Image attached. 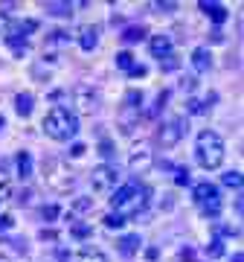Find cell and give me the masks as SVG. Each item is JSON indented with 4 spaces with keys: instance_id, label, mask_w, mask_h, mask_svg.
<instances>
[{
    "instance_id": "obj_15",
    "label": "cell",
    "mask_w": 244,
    "mask_h": 262,
    "mask_svg": "<svg viewBox=\"0 0 244 262\" xmlns=\"http://www.w3.org/2000/svg\"><path fill=\"white\" fill-rule=\"evenodd\" d=\"M140 245H142L140 233H131V236H125V239L119 242V253H122V256H134V253L140 251Z\"/></svg>"
},
{
    "instance_id": "obj_7",
    "label": "cell",
    "mask_w": 244,
    "mask_h": 262,
    "mask_svg": "<svg viewBox=\"0 0 244 262\" xmlns=\"http://www.w3.org/2000/svg\"><path fill=\"white\" fill-rule=\"evenodd\" d=\"M116 181H119V172H116V166H111V163H102V166H96L93 172H90V184H93L96 192H111V189L116 187Z\"/></svg>"
},
{
    "instance_id": "obj_5",
    "label": "cell",
    "mask_w": 244,
    "mask_h": 262,
    "mask_svg": "<svg viewBox=\"0 0 244 262\" xmlns=\"http://www.w3.org/2000/svg\"><path fill=\"white\" fill-rule=\"evenodd\" d=\"M70 99L79 114H93L99 108V94L93 91V84H76L70 91Z\"/></svg>"
},
{
    "instance_id": "obj_42",
    "label": "cell",
    "mask_w": 244,
    "mask_h": 262,
    "mask_svg": "<svg viewBox=\"0 0 244 262\" xmlns=\"http://www.w3.org/2000/svg\"><path fill=\"white\" fill-rule=\"evenodd\" d=\"M3 128H6V120H3V117H0V131H3Z\"/></svg>"
},
{
    "instance_id": "obj_12",
    "label": "cell",
    "mask_w": 244,
    "mask_h": 262,
    "mask_svg": "<svg viewBox=\"0 0 244 262\" xmlns=\"http://www.w3.org/2000/svg\"><path fill=\"white\" fill-rule=\"evenodd\" d=\"M192 67H195L198 73H207L209 67H212V53H209V47H195L192 50Z\"/></svg>"
},
{
    "instance_id": "obj_32",
    "label": "cell",
    "mask_w": 244,
    "mask_h": 262,
    "mask_svg": "<svg viewBox=\"0 0 244 262\" xmlns=\"http://www.w3.org/2000/svg\"><path fill=\"white\" fill-rule=\"evenodd\" d=\"M215 233L218 236H238V230L235 227H227V225H215Z\"/></svg>"
},
{
    "instance_id": "obj_24",
    "label": "cell",
    "mask_w": 244,
    "mask_h": 262,
    "mask_svg": "<svg viewBox=\"0 0 244 262\" xmlns=\"http://www.w3.org/2000/svg\"><path fill=\"white\" fill-rule=\"evenodd\" d=\"M87 210H93V198H76L73 201V213H87Z\"/></svg>"
},
{
    "instance_id": "obj_14",
    "label": "cell",
    "mask_w": 244,
    "mask_h": 262,
    "mask_svg": "<svg viewBox=\"0 0 244 262\" xmlns=\"http://www.w3.org/2000/svg\"><path fill=\"white\" fill-rule=\"evenodd\" d=\"M201 9L207 12L215 24H224V20L230 18V15H227V6H221V3H209V0H204V3H201Z\"/></svg>"
},
{
    "instance_id": "obj_26",
    "label": "cell",
    "mask_w": 244,
    "mask_h": 262,
    "mask_svg": "<svg viewBox=\"0 0 244 262\" xmlns=\"http://www.w3.org/2000/svg\"><path fill=\"white\" fill-rule=\"evenodd\" d=\"M175 184H178V187H189V184H192V175H189V169H175Z\"/></svg>"
},
{
    "instance_id": "obj_43",
    "label": "cell",
    "mask_w": 244,
    "mask_h": 262,
    "mask_svg": "<svg viewBox=\"0 0 244 262\" xmlns=\"http://www.w3.org/2000/svg\"><path fill=\"white\" fill-rule=\"evenodd\" d=\"M0 262H12V259H9V256H0Z\"/></svg>"
},
{
    "instance_id": "obj_36",
    "label": "cell",
    "mask_w": 244,
    "mask_h": 262,
    "mask_svg": "<svg viewBox=\"0 0 244 262\" xmlns=\"http://www.w3.org/2000/svg\"><path fill=\"white\" fill-rule=\"evenodd\" d=\"M99 149H102L105 158H113V143L111 140H102V146H99Z\"/></svg>"
},
{
    "instance_id": "obj_20",
    "label": "cell",
    "mask_w": 244,
    "mask_h": 262,
    "mask_svg": "<svg viewBox=\"0 0 244 262\" xmlns=\"http://www.w3.org/2000/svg\"><path fill=\"white\" fill-rule=\"evenodd\" d=\"M93 233V227L90 225H85V222H70V236H76V239H87V236Z\"/></svg>"
},
{
    "instance_id": "obj_10",
    "label": "cell",
    "mask_w": 244,
    "mask_h": 262,
    "mask_svg": "<svg viewBox=\"0 0 244 262\" xmlns=\"http://www.w3.org/2000/svg\"><path fill=\"white\" fill-rule=\"evenodd\" d=\"M192 195H195L198 204H212V201H218V187L209 181H201V184H195Z\"/></svg>"
},
{
    "instance_id": "obj_30",
    "label": "cell",
    "mask_w": 244,
    "mask_h": 262,
    "mask_svg": "<svg viewBox=\"0 0 244 262\" xmlns=\"http://www.w3.org/2000/svg\"><path fill=\"white\" fill-rule=\"evenodd\" d=\"M58 215H61V210H58L56 204L41 207V219H44V222H53V219H58Z\"/></svg>"
},
{
    "instance_id": "obj_18",
    "label": "cell",
    "mask_w": 244,
    "mask_h": 262,
    "mask_svg": "<svg viewBox=\"0 0 244 262\" xmlns=\"http://www.w3.org/2000/svg\"><path fill=\"white\" fill-rule=\"evenodd\" d=\"M134 189H137V184H125V187H119V189H116V192H113L111 204L116 207V210H119V207L125 204V201H128V198H131V192H134Z\"/></svg>"
},
{
    "instance_id": "obj_21",
    "label": "cell",
    "mask_w": 244,
    "mask_h": 262,
    "mask_svg": "<svg viewBox=\"0 0 244 262\" xmlns=\"http://www.w3.org/2000/svg\"><path fill=\"white\" fill-rule=\"evenodd\" d=\"M122 105H125L128 111H140V108H142V91H128Z\"/></svg>"
},
{
    "instance_id": "obj_13",
    "label": "cell",
    "mask_w": 244,
    "mask_h": 262,
    "mask_svg": "<svg viewBox=\"0 0 244 262\" xmlns=\"http://www.w3.org/2000/svg\"><path fill=\"white\" fill-rule=\"evenodd\" d=\"M44 9H47V15H56V18H70L73 15V3H67V0H50V3H44Z\"/></svg>"
},
{
    "instance_id": "obj_29",
    "label": "cell",
    "mask_w": 244,
    "mask_h": 262,
    "mask_svg": "<svg viewBox=\"0 0 244 262\" xmlns=\"http://www.w3.org/2000/svg\"><path fill=\"white\" fill-rule=\"evenodd\" d=\"M224 187L241 189V172H227V175H224Z\"/></svg>"
},
{
    "instance_id": "obj_16",
    "label": "cell",
    "mask_w": 244,
    "mask_h": 262,
    "mask_svg": "<svg viewBox=\"0 0 244 262\" xmlns=\"http://www.w3.org/2000/svg\"><path fill=\"white\" fill-rule=\"evenodd\" d=\"M15 163H18V178H20V181H29V178H32V155H29V151H20Z\"/></svg>"
},
{
    "instance_id": "obj_25",
    "label": "cell",
    "mask_w": 244,
    "mask_h": 262,
    "mask_svg": "<svg viewBox=\"0 0 244 262\" xmlns=\"http://www.w3.org/2000/svg\"><path fill=\"white\" fill-rule=\"evenodd\" d=\"M12 195V178L0 169V198H9Z\"/></svg>"
},
{
    "instance_id": "obj_4",
    "label": "cell",
    "mask_w": 244,
    "mask_h": 262,
    "mask_svg": "<svg viewBox=\"0 0 244 262\" xmlns=\"http://www.w3.org/2000/svg\"><path fill=\"white\" fill-rule=\"evenodd\" d=\"M44 178H47V184L53 189H58V192H67V189L76 184V175H73V169H67L64 166V160H58V158H50L44 160Z\"/></svg>"
},
{
    "instance_id": "obj_39",
    "label": "cell",
    "mask_w": 244,
    "mask_h": 262,
    "mask_svg": "<svg viewBox=\"0 0 244 262\" xmlns=\"http://www.w3.org/2000/svg\"><path fill=\"white\" fill-rule=\"evenodd\" d=\"M29 198H32V192H29V189H23V192L18 195V204H29Z\"/></svg>"
},
{
    "instance_id": "obj_37",
    "label": "cell",
    "mask_w": 244,
    "mask_h": 262,
    "mask_svg": "<svg viewBox=\"0 0 244 262\" xmlns=\"http://www.w3.org/2000/svg\"><path fill=\"white\" fill-rule=\"evenodd\" d=\"M85 151H87V146H85V143H76L73 149H70V155H73V158H82Z\"/></svg>"
},
{
    "instance_id": "obj_28",
    "label": "cell",
    "mask_w": 244,
    "mask_h": 262,
    "mask_svg": "<svg viewBox=\"0 0 244 262\" xmlns=\"http://www.w3.org/2000/svg\"><path fill=\"white\" fill-rule=\"evenodd\" d=\"M221 253H224V245H221V239H212V242L207 245V256H209V259H218Z\"/></svg>"
},
{
    "instance_id": "obj_40",
    "label": "cell",
    "mask_w": 244,
    "mask_h": 262,
    "mask_svg": "<svg viewBox=\"0 0 244 262\" xmlns=\"http://www.w3.org/2000/svg\"><path fill=\"white\" fill-rule=\"evenodd\" d=\"M41 239H50V242H56L58 236H56V230H41Z\"/></svg>"
},
{
    "instance_id": "obj_19",
    "label": "cell",
    "mask_w": 244,
    "mask_h": 262,
    "mask_svg": "<svg viewBox=\"0 0 244 262\" xmlns=\"http://www.w3.org/2000/svg\"><path fill=\"white\" fill-rule=\"evenodd\" d=\"M145 35H149L145 27H128L125 32H122V41H125V44H137V41H142Z\"/></svg>"
},
{
    "instance_id": "obj_1",
    "label": "cell",
    "mask_w": 244,
    "mask_h": 262,
    "mask_svg": "<svg viewBox=\"0 0 244 262\" xmlns=\"http://www.w3.org/2000/svg\"><path fill=\"white\" fill-rule=\"evenodd\" d=\"M44 131H47L50 140L67 143L79 134V117H76L70 108H64V105H56V108H50V114L44 117Z\"/></svg>"
},
{
    "instance_id": "obj_38",
    "label": "cell",
    "mask_w": 244,
    "mask_h": 262,
    "mask_svg": "<svg viewBox=\"0 0 244 262\" xmlns=\"http://www.w3.org/2000/svg\"><path fill=\"white\" fill-rule=\"evenodd\" d=\"M154 9H160V12H175V9H178V3H154Z\"/></svg>"
},
{
    "instance_id": "obj_23",
    "label": "cell",
    "mask_w": 244,
    "mask_h": 262,
    "mask_svg": "<svg viewBox=\"0 0 244 262\" xmlns=\"http://www.w3.org/2000/svg\"><path fill=\"white\" fill-rule=\"evenodd\" d=\"M116 67H119V70H131V67H134V56L128 53V50L116 53Z\"/></svg>"
},
{
    "instance_id": "obj_11",
    "label": "cell",
    "mask_w": 244,
    "mask_h": 262,
    "mask_svg": "<svg viewBox=\"0 0 244 262\" xmlns=\"http://www.w3.org/2000/svg\"><path fill=\"white\" fill-rule=\"evenodd\" d=\"M149 47H151V56L163 61V58L172 56V38H169V35H154Z\"/></svg>"
},
{
    "instance_id": "obj_17",
    "label": "cell",
    "mask_w": 244,
    "mask_h": 262,
    "mask_svg": "<svg viewBox=\"0 0 244 262\" xmlns=\"http://www.w3.org/2000/svg\"><path fill=\"white\" fill-rule=\"evenodd\" d=\"M32 108H35V96L32 94H18L15 96V111H18L20 117H29Z\"/></svg>"
},
{
    "instance_id": "obj_31",
    "label": "cell",
    "mask_w": 244,
    "mask_h": 262,
    "mask_svg": "<svg viewBox=\"0 0 244 262\" xmlns=\"http://www.w3.org/2000/svg\"><path fill=\"white\" fill-rule=\"evenodd\" d=\"M186 111H189V114H204V111H207V105L201 102V99H189V102H186Z\"/></svg>"
},
{
    "instance_id": "obj_33",
    "label": "cell",
    "mask_w": 244,
    "mask_h": 262,
    "mask_svg": "<svg viewBox=\"0 0 244 262\" xmlns=\"http://www.w3.org/2000/svg\"><path fill=\"white\" fill-rule=\"evenodd\" d=\"M145 73H149V70H145V67H142V64H134L131 70H128V76H131V79H142V76H145Z\"/></svg>"
},
{
    "instance_id": "obj_8",
    "label": "cell",
    "mask_w": 244,
    "mask_h": 262,
    "mask_svg": "<svg viewBox=\"0 0 244 262\" xmlns=\"http://www.w3.org/2000/svg\"><path fill=\"white\" fill-rule=\"evenodd\" d=\"M151 166H154V155L149 149H137L128 158V169H131V175H149Z\"/></svg>"
},
{
    "instance_id": "obj_34",
    "label": "cell",
    "mask_w": 244,
    "mask_h": 262,
    "mask_svg": "<svg viewBox=\"0 0 244 262\" xmlns=\"http://www.w3.org/2000/svg\"><path fill=\"white\" fill-rule=\"evenodd\" d=\"M204 207V213L207 215H218V210H221V201H212V204H201Z\"/></svg>"
},
{
    "instance_id": "obj_9",
    "label": "cell",
    "mask_w": 244,
    "mask_h": 262,
    "mask_svg": "<svg viewBox=\"0 0 244 262\" xmlns=\"http://www.w3.org/2000/svg\"><path fill=\"white\" fill-rule=\"evenodd\" d=\"M79 47L85 50V53H93L99 47V27H82L79 29Z\"/></svg>"
},
{
    "instance_id": "obj_41",
    "label": "cell",
    "mask_w": 244,
    "mask_h": 262,
    "mask_svg": "<svg viewBox=\"0 0 244 262\" xmlns=\"http://www.w3.org/2000/svg\"><path fill=\"white\" fill-rule=\"evenodd\" d=\"M233 262H244V256L241 253H233Z\"/></svg>"
},
{
    "instance_id": "obj_22",
    "label": "cell",
    "mask_w": 244,
    "mask_h": 262,
    "mask_svg": "<svg viewBox=\"0 0 244 262\" xmlns=\"http://www.w3.org/2000/svg\"><path fill=\"white\" fill-rule=\"evenodd\" d=\"M102 222H105V227H108V230H116V227L125 225V215H119V213H108V215L102 219Z\"/></svg>"
},
{
    "instance_id": "obj_2",
    "label": "cell",
    "mask_w": 244,
    "mask_h": 262,
    "mask_svg": "<svg viewBox=\"0 0 244 262\" xmlns=\"http://www.w3.org/2000/svg\"><path fill=\"white\" fill-rule=\"evenodd\" d=\"M224 140H221V134L215 131H201L198 134V143H195V158L198 163L204 169H218L224 163Z\"/></svg>"
},
{
    "instance_id": "obj_3",
    "label": "cell",
    "mask_w": 244,
    "mask_h": 262,
    "mask_svg": "<svg viewBox=\"0 0 244 262\" xmlns=\"http://www.w3.org/2000/svg\"><path fill=\"white\" fill-rule=\"evenodd\" d=\"M38 29V20L32 18H15L6 24V29H3V38H6V44H9L18 56H23L27 53V38L32 35Z\"/></svg>"
},
{
    "instance_id": "obj_27",
    "label": "cell",
    "mask_w": 244,
    "mask_h": 262,
    "mask_svg": "<svg viewBox=\"0 0 244 262\" xmlns=\"http://www.w3.org/2000/svg\"><path fill=\"white\" fill-rule=\"evenodd\" d=\"M79 262H108V256L102 251H85L79 256Z\"/></svg>"
},
{
    "instance_id": "obj_6",
    "label": "cell",
    "mask_w": 244,
    "mask_h": 262,
    "mask_svg": "<svg viewBox=\"0 0 244 262\" xmlns=\"http://www.w3.org/2000/svg\"><path fill=\"white\" fill-rule=\"evenodd\" d=\"M186 128H189V122L183 120V117H178V120H169V122H163V125H160V131H157L160 146H163V149H172V146H178L180 137L186 134Z\"/></svg>"
},
{
    "instance_id": "obj_35",
    "label": "cell",
    "mask_w": 244,
    "mask_h": 262,
    "mask_svg": "<svg viewBox=\"0 0 244 262\" xmlns=\"http://www.w3.org/2000/svg\"><path fill=\"white\" fill-rule=\"evenodd\" d=\"M160 67H163V70H178V58L169 56L166 61H160Z\"/></svg>"
}]
</instances>
